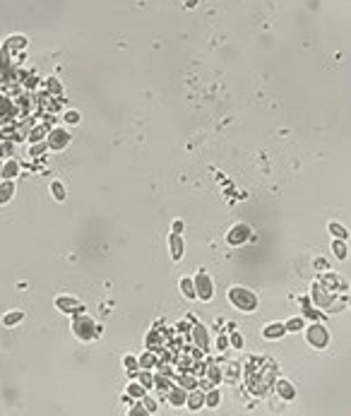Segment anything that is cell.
<instances>
[{"label": "cell", "instance_id": "6da1fadb", "mask_svg": "<svg viewBox=\"0 0 351 416\" xmlns=\"http://www.w3.org/2000/svg\"><path fill=\"white\" fill-rule=\"evenodd\" d=\"M70 330L72 335L82 342H92V339H99L104 335V327L99 323H94L84 310L82 313H72V320H70Z\"/></svg>", "mask_w": 351, "mask_h": 416}, {"label": "cell", "instance_id": "7a4b0ae2", "mask_svg": "<svg viewBox=\"0 0 351 416\" xmlns=\"http://www.w3.org/2000/svg\"><path fill=\"white\" fill-rule=\"evenodd\" d=\"M226 298L241 313H255L258 310V303H260L258 301V293L253 289H248V286H229Z\"/></svg>", "mask_w": 351, "mask_h": 416}, {"label": "cell", "instance_id": "3957f363", "mask_svg": "<svg viewBox=\"0 0 351 416\" xmlns=\"http://www.w3.org/2000/svg\"><path fill=\"white\" fill-rule=\"evenodd\" d=\"M303 330H305V342H308V347L327 349V344H330V330H327L320 320H315L313 325H308V327H303Z\"/></svg>", "mask_w": 351, "mask_h": 416}, {"label": "cell", "instance_id": "277c9868", "mask_svg": "<svg viewBox=\"0 0 351 416\" xmlns=\"http://www.w3.org/2000/svg\"><path fill=\"white\" fill-rule=\"evenodd\" d=\"M193 284H195V296H198L200 301L210 303L212 298H214V279H212V275L207 270L200 267V270L195 272V277H193Z\"/></svg>", "mask_w": 351, "mask_h": 416}, {"label": "cell", "instance_id": "5b68a950", "mask_svg": "<svg viewBox=\"0 0 351 416\" xmlns=\"http://www.w3.org/2000/svg\"><path fill=\"white\" fill-rule=\"evenodd\" d=\"M250 233H253V226H250V224L238 221V224H233V226L229 229V233H226V243H229L231 248H238V246H243V243H248V241H250Z\"/></svg>", "mask_w": 351, "mask_h": 416}, {"label": "cell", "instance_id": "8992f818", "mask_svg": "<svg viewBox=\"0 0 351 416\" xmlns=\"http://www.w3.org/2000/svg\"><path fill=\"white\" fill-rule=\"evenodd\" d=\"M46 142H48V149H53V152H63V149L72 142V135L65 130V128H51V130H48V135H46Z\"/></svg>", "mask_w": 351, "mask_h": 416}, {"label": "cell", "instance_id": "52a82bcc", "mask_svg": "<svg viewBox=\"0 0 351 416\" xmlns=\"http://www.w3.org/2000/svg\"><path fill=\"white\" fill-rule=\"evenodd\" d=\"M53 306H56L61 313H68V315H72V313H82V310H84V303H82V301H77V298H75V296H70V293L56 296Z\"/></svg>", "mask_w": 351, "mask_h": 416}, {"label": "cell", "instance_id": "ba28073f", "mask_svg": "<svg viewBox=\"0 0 351 416\" xmlns=\"http://www.w3.org/2000/svg\"><path fill=\"white\" fill-rule=\"evenodd\" d=\"M168 253H171V260L173 262H181L183 260L185 243H183V236L181 233H168Z\"/></svg>", "mask_w": 351, "mask_h": 416}, {"label": "cell", "instance_id": "9c48e42d", "mask_svg": "<svg viewBox=\"0 0 351 416\" xmlns=\"http://www.w3.org/2000/svg\"><path fill=\"white\" fill-rule=\"evenodd\" d=\"M185 407H188V409H193V412L202 409V407H205V390H202V387H193V390H188Z\"/></svg>", "mask_w": 351, "mask_h": 416}, {"label": "cell", "instance_id": "30bf717a", "mask_svg": "<svg viewBox=\"0 0 351 416\" xmlns=\"http://www.w3.org/2000/svg\"><path fill=\"white\" fill-rule=\"evenodd\" d=\"M275 390H277V395H279L284 402H293L296 400V385L291 383V380H277V385H275Z\"/></svg>", "mask_w": 351, "mask_h": 416}, {"label": "cell", "instance_id": "8fae6325", "mask_svg": "<svg viewBox=\"0 0 351 416\" xmlns=\"http://www.w3.org/2000/svg\"><path fill=\"white\" fill-rule=\"evenodd\" d=\"M166 397H168V404H171V407H185V397H188V390H185V387H181V385H176V387L171 385V387H168V395H166Z\"/></svg>", "mask_w": 351, "mask_h": 416}, {"label": "cell", "instance_id": "7c38bea8", "mask_svg": "<svg viewBox=\"0 0 351 416\" xmlns=\"http://www.w3.org/2000/svg\"><path fill=\"white\" fill-rule=\"evenodd\" d=\"M15 190H17L15 178H2L0 181V205H7L15 198Z\"/></svg>", "mask_w": 351, "mask_h": 416}, {"label": "cell", "instance_id": "4fadbf2b", "mask_svg": "<svg viewBox=\"0 0 351 416\" xmlns=\"http://www.w3.org/2000/svg\"><path fill=\"white\" fill-rule=\"evenodd\" d=\"M284 335H286L284 323H270V325L262 327V337H265V339H281Z\"/></svg>", "mask_w": 351, "mask_h": 416}, {"label": "cell", "instance_id": "5bb4252c", "mask_svg": "<svg viewBox=\"0 0 351 416\" xmlns=\"http://www.w3.org/2000/svg\"><path fill=\"white\" fill-rule=\"evenodd\" d=\"M193 339H195L198 349H202V351H207V349H210V335H207V327L195 325V330H193Z\"/></svg>", "mask_w": 351, "mask_h": 416}, {"label": "cell", "instance_id": "9a60e30c", "mask_svg": "<svg viewBox=\"0 0 351 416\" xmlns=\"http://www.w3.org/2000/svg\"><path fill=\"white\" fill-rule=\"evenodd\" d=\"M24 320V310H19V308H15V310H7L5 315H2V327H15V325H19Z\"/></svg>", "mask_w": 351, "mask_h": 416}, {"label": "cell", "instance_id": "2e32d148", "mask_svg": "<svg viewBox=\"0 0 351 416\" xmlns=\"http://www.w3.org/2000/svg\"><path fill=\"white\" fill-rule=\"evenodd\" d=\"M147 392H149V390H147V387H144L142 383H137L135 378H133V380L128 383V387H125V395H128L130 400H142V397H144Z\"/></svg>", "mask_w": 351, "mask_h": 416}, {"label": "cell", "instance_id": "e0dca14e", "mask_svg": "<svg viewBox=\"0 0 351 416\" xmlns=\"http://www.w3.org/2000/svg\"><path fill=\"white\" fill-rule=\"evenodd\" d=\"M0 176H2V178H17V176H19V161H17V159H7V161H2Z\"/></svg>", "mask_w": 351, "mask_h": 416}, {"label": "cell", "instance_id": "ac0fdd59", "mask_svg": "<svg viewBox=\"0 0 351 416\" xmlns=\"http://www.w3.org/2000/svg\"><path fill=\"white\" fill-rule=\"evenodd\" d=\"M178 289H181L183 298H188V301L198 298V296H195V284H193V277H181V281H178Z\"/></svg>", "mask_w": 351, "mask_h": 416}, {"label": "cell", "instance_id": "d6986e66", "mask_svg": "<svg viewBox=\"0 0 351 416\" xmlns=\"http://www.w3.org/2000/svg\"><path fill=\"white\" fill-rule=\"evenodd\" d=\"M332 253H335L337 260H347V258H349V246H347V241H344V238H335V241H332Z\"/></svg>", "mask_w": 351, "mask_h": 416}, {"label": "cell", "instance_id": "ffe728a7", "mask_svg": "<svg viewBox=\"0 0 351 416\" xmlns=\"http://www.w3.org/2000/svg\"><path fill=\"white\" fill-rule=\"evenodd\" d=\"M51 198L56 200V202H65V198H68V193H65V185H63V181H51Z\"/></svg>", "mask_w": 351, "mask_h": 416}, {"label": "cell", "instance_id": "44dd1931", "mask_svg": "<svg viewBox=\"0 0 351 416\" xmlns=\"http://www.w3.org/2000/svg\"><path fill=\"white\" fill-rule=\"evenodd\" d=\"M221 404V390H216V387H210L207 392H205V407H210V409H216Z\"/></svg>", "mask_w": 351, "mask_h": 416}, {"label": "cell", "instance_id": "7402d4cb", "mask_svg": "<svg viewBox=\"0 0 351 416\" xmlns=\"http://www.w3.org/2000/svg\"><path fill=\"white\" fill-rule=\"evenodd\" d=\"M135 380H137V383H142V385H144L147 390H152V387H154V373H152L149 368H142V373L137 370Z\"/></svg>", "mask_w": 351, "mask_h": 416}, {"label": "cell", "instance_id": "603a6c76", "mask_svg": "<svg viewBox=\"0 0 351 416\" xmlns=\"http://www.w3.org/2000/svg\"><path fill=\"white\" fill-rule=\"evenodd\" d=\"M327 231H330L335 238H344V241H349V231H347L342 224H337V221H327Z\"/></svg>", "mask_w": 351, "mask_h": 416}, {"label": "cell", "instance_id": "cb8c5ba5", "mask_svg": "<svg viewBox=\"0 0 351 416\" xmlns=\"http://www.w3.org/2000/svg\"><path fill=\"white\" fill-rule=\"evenodd\" d=\"M284 327H286V332H303V327H305V318H291V320H286L284 323Z\"/></svg>", "mask_w": 351, "mask_h": 416}, {"label": "cell", "instance_id": "d4e9b609", "mask_svg": "<svg viewBox=\"0 0 351 416\" xmlns=\"http://www.w3.org/2000/svg\"><path fill=\"white\" fill-rule=\"evenodd\" d=\"M48 149V142L46 139H39V142H31V149H29V156L31 159H39L44 152Z\"/></svg>", "mask_w": 351, "mask_h": 416}, {"label": "cell", "instance_id": "484cf974", "mask_svg": "<svg viewBox=\"0 0 351 416\" xmlns=\"http://www.w3.org/2000/svg\"><path fill=\"white\" fill-rule=\"evenodd\" d=\"M46 89H48L53 96H61V94H63V84H61V79H56V77H46Z\"/></svg>", "mask_w": 351, "mask_h": 416}, {"label": "cell", "instance_id": "4316f807", "mask_svg": "<svg viewBox=\"0 0 351 416\" xmlns=\"http://www.w3.org/2000/svg\"><path fill=\"white\" fill-rule=\"evenodd\" d=\"M137 363H140V368H152V366L156 363V356H154V351H149V349H147L140 358H137Z\"/></svg>", "mask_w": 351, "mask_h": 416}, {"label": "cell", "instance_id": "83f0119b", "mask_svg": "<svg viewBox=\"0 0 351 416\" xmlns=\"http://www.w3.org/2000/svg\"><path fill=\"white\" fill-rule=\"evenodd\" d=\"M5 48H27V36H10Z\"/></svg>", "mask_w": 351, "mask_h": 416}, {"label": "cell", "instance_id": "f1b7e54d", "mask_svg": "<svg viewBox=\"0 0 351 416\" xmlns=\"http://www.w3.org/2000/svg\"><path fill=\"white\" fill-rule=\"evenodd\" d=\"M205 373H207V378H210L212 385H219V383H221V368H216V366H210V368H207Z\"/></svg>", "mask_w": 351, "mask_h": 416}, {"label": "cell", "instance_id": "f546056e", "mask_svg": "<svg viewBox=\"0 0 351 416\" xmlns=\"http://www.w3.org/2000/svg\"><path fill=\"white\" fill-rule=\"evenodd\" d=\"M178 385L185 387V390H193V387H198V378H193V375H181V378H178Z\"/></svg>", "mask_w": 351, "mask_h": 416}, {"label": "cell", "instance_id": "4dcf8cb0", "mask_svg": "<svg viewBox=\"0 0 351 416\" xmlns=\"http://www.w3.org/2000/svg\"><path fill=\"white\" fill-rule=\"evenodd\" d=\"M63 121H65L68 125H79L82 116H79V111H65V113H63Z\"/></svg>", "mask_w": 351, "mask_h": 416}, {"label": "cell", "instance_id": "1f68e13d", "mask_svg": "<svg viewBox=\"0 0 351 416\" xmlns=\"http://www.w3.org/2000/svg\"><path fill=\"white\" fill-rule=\"evenodd\" d=\"M123 366H125V370H135V368H140V363H137L135 354H125V356H123Z\"/></svg>", "mask_w": 351, "mask_h": 416}, {"label": "cell", "instance_id": "d6a6232c", "mask_svg": "<svg viewBox=\"0 0 351 416\" xmlns=\"http://www.w3.org/2000/svg\"><path fill=\"white\" fill-rule=\"evenodd\" d=\"M154 385H156V390H161V392H168V387H171V380H168V378H164V375H154Z\"/></svg>", "mask_w": 351, "mask_h": 416}, {"label": "cell", "instance_id": "836d02e7", "mask_svg": "<svg viewBox=\"0 0 351 416\" xmlns=\"http://www.w3.org/2000/svg\"><path fill=\"white\" fill-rule=\"evenodd\" d=\"M46 135H48V130H46V128H34V130L29 133V142H39V139H46Z\"/></svg>", "mask_w": 351, "mask_h": 416}, {"label": "cell", "instance_id": "e575fe53", "mask_svg": "<svg viewBox=\"0 0 351 416\" xmlns=\"http://www.w3.org/2000/svg\"><path fill=\"white\" fill-rule=\"evenodd\" d=\"M144 414H149V412L144 409V404H142L140 400H137V404H133V407L128 409V416H144Z\"/></svg>", "mask_w": 351, "mask_h": 416}, {"label": "cell", "instance_id": "d590c367", "mask_svg": "<svg viewBox=\"0 0 351 416\" xmlns=\"http://www.w3.org/2000/svg\"><path fill=\"white\" fill-rule=\"evenodd\" d=\"M140 402L144 404V409H147L149 414H156V407H159V404H156V402H154L152 397H147V395H144V397H142Z\"/></svg>", "mask_w": 351, "mask_h": 416}, {"label": "cell", "instance_id": "8d00e7d4", "mask_svg": "<svg viewBox=\"0 0 351 416\" xmlns=\"http://www.w3.org/2000/svg\"><path fill=\"white\" fill-rule=\"evenodd\" d=\"M229 344L233 349H243V337L238 335V332H231V337H229Z\"/></svg>", "mask_w": 351, "mask_h": 416}, {"label": "cell", "instance_id": "74e56055", "mask_svg": "<svg viewBox=\"0 0 351 416\" xmlns=\"http://www.w3.org/2000/svg\"><path fill=\"white\" fill-rule=\"evenodd\" d=\"M183 229H185V221H183V219H173V224H171V233H183Z\"/></svg>", "mask_w": 351, "mask_h": 416}, {"label": "cell", "instance_id": "f35d334b", "mask_svg": "<svg viewBox=\"0 0 351 416\" xmlns=\"http://www.w3.org/2000/svg\"><path fill=\"white\" fill-rule=\"evenodd\" d=\"M305 315L313 318V320H320V318H322V313H320L318 308H308V306H305Z\"/></svg>", "mask_w": 351, "mask_h": 416}, {"label": "cell", "instance_id": "ab89813d", "mask_svg": "<svg viewBox=\"0 0 351 416\" xmlns=\"http://www.w3.org/2000/svg\"><path fill=\"white\" fill-rule=\"evenodd\" d=\"M226 378H229V380H236V378H238V363H231V366H229Z\"/></svg>", "mask_w": 351, "mask_h": 416}, {"label": "cell", "instance_id": "60d3db41", "mask_svg": "<svg viewBox=\"0 0 351 416\" xmlns=\"http://www.w3.org/2000/svg\"><path fill=\"white\" fill-rule=\"evenodd\" d=\"M216 347H219V349H226V347H229V337H226V335H221V337L216 339Z\"/></svg>", "mask_w": 351, "mask_h": 416}, {"label": "cell", "instance_id": "b9f144b4", "mask_svg": "<svg viewBox=\"0 0 351 416\" xmlns=\"http://www.w3.org/2000/svg\"><path fill=\"white\" fill-rule=\"evenodd\" d=\"M198 5V0H185V10H193Z\"/></svg>", "mask_w": 351, "mask_h": 416}, {"label": "cell", "instance_id": "7bdbcfd3", "mask_svg": "<svg viewBox=\"0 0 351 416\" xmlns=\"http://www.w3.org/2000/svg\"><path fill=\"white\" fill-rule=\"evenodd\" d=\"M0 169H2V161H0Z\"/></svg>", "mask_w": 351, "mask_h": 416}, {"label": "cell", "instance_id": "ee69618b", "mask_svg": "<svg viewBox=\"0 0 351 416\" xmlns=\"http://www.w3.org/2000/svg\"><path fill=\"white\" fill-rule=\"evenodd\" d=\"M0 181H2V176H0Z\"/></svg>", "mask_w": 351, "mask_h": 416}]
</instances>
